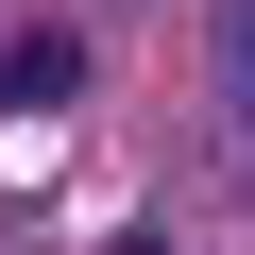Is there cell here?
<instances>
[{"label": "cell", "instance_id": "obj_1", "mask_svg": "<svg viewBox=\"0 0 255 255\" xmlns=\"http://www.w3.org/2000/svg\"><path fill=\"white\" fill-rule=\"evenodd\" d=\"M68 85H85L68 34H17V51H0V102H68Z\"/></svg>", "mask_w": 255, "mask_h": 255}]
</instances>
